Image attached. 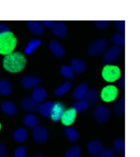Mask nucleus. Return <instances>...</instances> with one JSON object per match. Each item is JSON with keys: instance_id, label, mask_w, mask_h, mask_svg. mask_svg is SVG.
Here are the masks:
<instances>
[{"instance_id": "f03ea898", "label": "nucleus", "mask_w": 140, "mask_h": 157, "mask_svg": "<svg viewBox=\"0 0 140 157\" xmlns=\"http://www.w3.org/2000/svg\"><path fill=\"white\" fill-rule=\"evenodd\" d=\"M16 44H17V40L13 33L8 31L0 35V54L9 55L13 53Z\"/></svg>"}, {"instance_id": "4be33fe9", "label": "nucleus", "mask_w": 140, "mask_h": 157, "mask_svg": "<svg viewBox=\"0 0 140 157\" xmlns=\"http://www.w3.org/2000/svg\"><path fill=\"white\" fill-rule=\"evenodd\" d=\"M27 137H28V132L25 128H18L14 131L13 133V138L16 142L18 143H23V142L26 141Z\"/></svg>"}, {"instance_id": "c9c22d12", "label": "nucleus", "mask_w": 140, "mask_h": 157, "mask_svg": "<svg viewBox=\"0 0 140 157\" xmlns=\"http://www.w3.org/2000/svg\"><path fill=\"white\" fill-rule=\"evenodd\" d=\"M95 25L99 28H106L110 25V21H95Z\"/></svg>"}, {"instance_id": "a18cd8bd", "label": "nucleus", "mask_w": 140, "mask_h": 157, "mask_svg": "<svg viewBox=\"0 0 140 157\" xmlns=\"http://www.w3.org/2000/svg\"><path fill=\"white\" fill-rule=\"evenodd\" d=\"M122 157H124V156H122Z\"/></svg>"}, {"instance_id": "a878e982", "label": "nucleus", "mask_w": 140, "mask_h": 157, "mask_svg": "<svg viewBox=\"0 0 140 157\" xmlns=\"http://www.w3.org/2000/svg\"><path fill=\"white\" fill-rule=\"evenodd\" d=\"M72 86V83L70 81H66L65 83H63L61 86H59V87H57L56 90H55V95L58 97H61L63 96L64 94H66L67 92L70 90V88H71Z\"/></svg>"}, {"instance_id": "bb28decb", "label": "nucleus", "mask_w": 140, "mask_h": 157, "mask_svg": "<svg viewBox=\"0 0 140 157\" xmlns=\"http://www.w3.org/2000/svg\"><path fill=\"white\" fill-rule=\"evenodd\" d=\"M64 132L66 138L70 140L71 142H75L77 141V139L79 138V133L76 130L75 128H72V127H67V128L64 129Z\"/></svg>"}, {"instance_id": "0eeeda50", "label": "nucleus", "mask_w": 140, "mask_h": 157, "mask_svg": "<svg viewBox=\"0 0 140 157\" xmlns=\"http://www.w3.org/2000/svg\"><path fill=\"white\" fill-rule=\"evenodd\" d=\"M33 139H34L35 142L38 143L42 144L47 140L48 138V132H47V129L45 127H41V126H37L33 128Z\"/></svg>"}, {"instance_id": "aec40b11", "label": "nucleus", "mask_w": 140, "mask_h": 157, "mask_svg": "<svg viewBox=\"0 0 140 157\" xmlns=\"http://www.w3.org/2000/svg\"><path fill=\"white\" fill-rule=\"evenodd\" d=\"M1 109L5 113H7L10 116H14L17 113V107L14 105L12 101H5L1 103Z\"/></svg>"}, {"instance_id": "f257e3e1", "label": "nucleus", "mask_w": 140, "mask_h": 157, "mask_svg": "<svg viewBox=\"0 0 140 157\" xmlns=\"http://www.w3.org/2000/svg\"><path fill=\"white\" fill-rule=\"evenodd\" d=\"M27 65V60L25 55L20 52H13L9 55H5L3 59V67L5 70L12 73L20 72Z\"/></svg>"}, {"instance_id": "37998d69", "label": "nucleus", "mask_w": 140, "mask_h": 157, "mask_svg": "<svg viewBox=\"0 0 140 157\" xmlns=\"http://www.w3.org/2000/svg\"><path fill=\"white\" fill-rule=\"evenodd\" d=\"M31 157H44V156L41 154H37V155H33V156H31Z\"/></svg>"}, {"instance_id": "9d476101", "label": "nucleus", "mask_w": 140, "mask_h": 157, "mask_svg": "<svg viewBox=\"0 0 140 157\" xmlns=\"http://www.w3.org/2000/svg\"><path fill=\"white\" fill-rule=\"evenodd\" d=\"M65 112V108L64 105L61 102H56L54 105V108L52 110V114H50V118H52L54 122H57V121L61 120L63 113Z\"/></svg>"}, {"instance_id": "7ed1b4c3", "label": "nucleus", "mask_w": 140, "mask_h": 157, "mask_svg": "<svg viewBox=\"0 0 140 157\" xmlns=\"http://www.w3.org/2000/svg\"><path fill=\"white\" fill-rule=\"evenodd\" d=\"M102 75L106 82H116L121 78V70L117 66L106 65L103 68Z\"/></svg>"}, {"instance_id": "58836bf2", "label": "nucleus", "mask_w": 140, "mask_h": 157, "mask_svg": "<svg viewBox=\"0 0 140 157\" xmlns=\"http://www.w3.org/2000/svg\"><path fill=\"white\" fill-rule=\"evenodd\" d=\"M0 157H8L7 148H5V144H2L0 142Z\"/></svg>"}, {"instance_id": "6e6552de", "label": "nucleus", "mask_w": 140, "mask_h": 157, "mask_svg": "<svg viewBox=\"0 0 140 157\" xmlns=\"http://www.w3.org/2000/svg\"><path fill=\"white\" fill-rule=\"evenodd\" d=\"M120 54H121V48H119V46H113V48H109V50L105 53L103 60L107 63H113V61H116L117 59L119 58Z\"/></svg>"}, {"instance_id": "9b49d317", "label": "nucleus", "mask_w": 140, "mask_h": 157, "mask_svg": "<svg viewBox=\"0 0 140 157\" xmlns=\"http://www.w3.org/2000/svg\"><path fill=\"white\" fill-rule=\"evenodd\" d=\"M104 150V146L102 144L101 141L99 140H92V141L89 142L88 144V151L91 155L93 156H99Z\"/></svg>"}, {"instance_id": "c756f323", "label": "nucleus", "mask_w": 140, "mask_h": 157, "mask_svg": "<svg viewBox=\"0 0 140 157\" xmlns=\"http://www.w3.org/2000/svg\"><path fill=\"white\" fill-rule=\"evenodd\" d=\"M73 109L76 111V113H79V112L87 111L89 109V103L86 100H78L75 105H73Z\"/></svg>"}, {"instance_id": "20e7f679", "label": "nucleus", "mask_w": 140, "mask_h": 157, "mask_svg": "<svg viewBox=\"0 0 140 157\" xmlns=\"http://www.w3.org/2000/svg\"><path fill=\"white\" fill-rule=\"evenodd\" d=\"M110 110L105 105H99L95 108L94 110V120L99 124H105L106 122H108V120L110 118Z\"/></svg>"}, {"instance_id": "39448f33", "label": "nucleus", "mask_w": 140, "mask_h": 157, "mask_svg": "<svg viewBox=\"0 0 140 157\" xmlns=\"http://www.w3.org/2000/svg\"><path fill=\"white\" fill-rule=\"evenodd\" d=\"M106 48H107V40L101 38V39L95 40V41L89 46L88 53L91 56H99V55H101L102 53L106 50Z\"/></svg>"}, {"instance_id": "a19ab883", "label": "nucleus", "mask_w": 140, "mask_h": 157, "mask_svg": "<svg viewBox=\"0 0 140 157\" xmlns=\"http://www.w3.org/2000/svg\"><path fill=\"white\" fill-rule=\"evenodd\" d=\"M10 31V28L9 26H7L5 24H0V35H2L5 33H8Z\"/></svg>"}, {"instance_id": "423d86ee", "label": "nucleus", "mask_w": 140, "mask_h": 157, "mask_svg": "<svg viewBox=\"0 0 140 157\" xmlns=\"http://www.w3.org/2000/svg\"><path fill=\"white\" fill-rule=\"evenodd\" d=\"M118 87L114 85H108L105 86L102 90V100H104L105 102H110V101L116 100V98L118 97Z\"/></svg>"}, {"instance_id": "dca6fc26", "label": "nucleus", "mask_w": 140, "mask_h": 157, "mask_svg": "<svg viewBox=\"0 0 140 157\" xmlns=\"http://www.w3.org/2000/svg\"><path fill=\"white\" fill-rule=\"evenodd\" d=\"M20 105H22V108L25 111H28V112L34 111V110H37L38 107H39V102L33 100L31 97H25L22 100V102H20Z\"/></svg>"}, {"instance_id": "c85d7f7f", "label": "nucleus", "mask_w": 140, "mask_h": 157, "mask_svg": "<svg viewBox=\"0 0 140 157\" xmlns=\"http://www.w3.org/2000/svg\"><path fill=\"white\" fill-rule=\"evenodd\" d=\"M113 147L118 153H120V154H122V155L124 154V152H125L124 138H119V139H117L116 141L113 142Z\"/></svg>"}, {"instance_id": "72a5a7b5", "label": "nucleus", "mask_w": 140, "mask_h": 157, "mask_svg": "<svg viewBox=\"0 0 140 157\" xmlns=\"http://www.w3.org/2000/svg\"><path fill=\"white\" fill-rule=\"evenodd\" d=\"M65 157H80V147L78 145L73 146L65 153Z\"/></svg>"}, {"instance_id": "f8f14e48", "label": "nucleus", "mask_w": 140, "mask_h": 157, "mask_svg": "<svg viewBox=\"0 0 140 157\" xmlns=\"http://www.w3.org/2000/svg\"><path fill=\"white\" fill-rule=\"evenodd\" d=\"M41 84V78L35 75H29L25 76L22 80V85L26 88H32Z\"/></svg>"}, {"instance_id": "a211bd4d", "label": "nucleus", "mask_w": 140, "mask_h": 157, "mask_svg": "<svg viewBox=\"0 0 140 157\" xmlns=\"http://www.w3.org/2000/svg\"><path fill=\"white\" fill-rule=\"evenodd\" d=\"M55 102L52 101H46V102L42 103V105H39L38 107V111H39L40 114L46 116V117H50V114H52V110L54 108Z\"/></svg>"}, {"instance_id": "c03bdc74", "label": "nucleus", "mask_w": 140, "mask_h": 157, "mask_svg": "<svg viewBox=\"0 0 140 157\" xmlns=\"http://www.w3.org/2000/svg\"><path fill=\"white\" fill-rule=\"evenodd\" d=\"M0 130H1V124H0Z\"/></svg>"}, {"instance_id": "1a4fd4ad", "label": "nucleus", "mask_w": 140, "mask_h": 157, "mask_svg": "<svg viewBox=\"0 0 140 157\" xmlns=\"http://www.w3.org/2000/svg\"><path fill=\"white\" fill-rule=\"evenodd\" d=\"M48 48H49L50 52L57 57V58H62L65 55V50L60 43H59L57 40H52L48 44Z\"/></svg>"}, {"instance_id": "4c0bfd02", "label": "nucleus", "mask_w": 140, "mask_h": 157, "mask_svg": "<svg viewBox=\"0 0 140 157\" xmlns=\"http://www.w3.org/2000/svg\"><path fill=\"white\" fill-rule=\"evenodd\" d=\"M114 24H116V26L118 27L122 33H124V30H125V22L124 21H114Z\"/></svg>"}, {"instance_id": "7c9ffc66", "label": "nucleus", "mask_w": 140, "mask_h": 157, "mask_svg": "<svg viewBox=\"0 0 140 157\" xmlns=\"http://www.w3.org/2000/svg\"><path fill=\"white\" fill-rule=\"evenodd\" d=\"M125 42V37L123 33H114L113 36H112V43L114 44L116 46H122L123 44H124Z\"/></svg>"}, {"instance_id": "79ce46f5", "label": "nucleus", "mask_w": 140, "mask_h": 157, "mask_svg": "<svg viewBox=\"0 0 140 157\" xmlns=\"http://www.w3.org/2000/svg\"><path fill=\"white\" fill-rule=\"evenodd\" d=\"M119 80H120V85L122 86V87H124V78H123V76H121Z\"/></svg>"}, {"instance_id": "412c9836", "label": "nucleus", "mask_w": 140, "mask_h": 157, "mask_svg": "<svg viewBox=\"0 0 140 157\" xmlns=\"http://www.w3.org/2000/svg\"><path fill=\"white\" fill-rule=\"evenodd\" d=\"M12 93V84L9 80H1L0 81V94L3 96H9Z\"/></svg>"}, {"instance_id": "ea45409f", "label": "nucleus", "mask_w": 140, "mask_h": 157, "mask_svg": "<svg viewBox=\"0 0 140 157\" xmlns=\"http://www.w3.org/2000/svg\"><path fill=\"white\" fill-rule=\"evenodd\" d=\"M55 24H56L55 21H43V22H42V25H43V26H46V27H48V28H52V27L55 26Z\"/></svg>"}, {"instance_id": "ddd939ff", "label": "nucleus", "mask_w": 140, "mask_h": 157, "mask_svg": "<svg viewBox=\"0 0 140 157\" xmlns=\"http://www.w3.org/2000/svg\"><path fill=\"white\" fill-rule=\"evenodd\" d=\"M76 115H77V113H76V111L73 108H71V109H69V110H65L62 117H61V122H62V124L65 125V126H70V125H72L74 123V121H75V118H76Z\"/></svg>"}, {"instance_id": "cd10ccee", "label": "nucleus", "mask_w": 140, "mask_h": 157, "mask_svg": "<svg viewBox=\"0 0 140 157\" xmlns=\"http://www.w3.org/2000/svg\"><path fill=\"white\" fill-rule=\"evenodd\" d=\"M40 45H41V41H40V40H38V39L31 40L28 43V45L26 46V48H25V53H26V54H33L34 51L37 50V48Z\"/></svg>"}, {"instance_id": "2eb2a0df", "label": "nucleus", "mask_w": 140, "mask_h": 157, "mask_svg": "<svg viewBox=\"0 0 140 157\" xmlns=\"http://www.w3.org/2000/svg\"><path fill=\"white\" fill-rule=\"evenodd\" d=\"M88 84L87 83H80L77 87L75 88V90L73 92V98L75 100H82L86 96L87 92H88Z\"/></svg>"}, {"instance_id": "5701e85b", "label": "nucleus", "mask_w": 140, "mask_h": 157, "mask_svg": "<svg viewBox=\"0 0 140 157\" xmlns=\"http://www.w3.org/2000/svg\"><path fill=\"white\" fill-rule=\"evenodd\" d=\"M47 96V93L44 88L42 87H37L33 90V94H32V99L35 100L37 102H42L44 99Z\"/></svg>"}, {"instance_id": "6ab92c4d", "label": "nucleus", "mask_w": 140, "mask_h": 157, "mask_svg": "<svg viewBox=\"0 0 140 157\" xmlns=\"http://www.w3.org/2000/svg\"><path fill=\"white\" fill-rule=\"evenodd\" d=\"M27 27H28L29 30L34 33V35L41 36L42 33H44V26L42 25V23L37 22V21H29V22L27 23Z\"/></svg>"}, {"instance_id": "e433bc0d", "label": "nucleus", "mask_w": 140, "mask_h": 157, "mask_svg": "<svg viewBox=\"0 0 140 157\" xmlns=\"http://www.w3.org/2000/svg\"><path fill=\"white\" fill-rule=\"evenodd\" d=\"M99 157H114V153L112 150H103V152L99 154Z\"/></svg>"}, {"instance_id": "b1692460", "label": "nucleus", "mask_w": 140, "mask_h": 157, "mask_svg": "<svg viewBox=\"0 0 140 157\" xmlns=\"http://www.w3.org/2000/svg\"><path fill=\"white\" fill-rule=\"evenodd\" d=\"M84 99L88 103L94 105V103H96V101L99 100V92H97L96 90H94V88H93V90H88Z\"/></svg>"}, {"instance_id": "4468645a", "label": "nucleus", "mask_w": 140, "mask_h": 157, "mask_svg": "<svg viewBox=\"0 0 140 157\" xmlns=\"http://www.w3.org/2000/svg\"><path fill=\"white\" fill-rule=\"evenodd\" d=\"M86 68H87V63L84 60H81V59L73 58L71 60V69L73 70L74 73H78V74L82 73V72H84Z\"/></svg>"}, {"instance_id": "2f4dec72", "label": "nucleus", "mask_w": 140, "mask_h": 157, "mask_svg": "<svg viewBox=\"0 0 140 157\" xmlns=\"http://www.w3.org/2000/svg\"><path fill=\"white\" fill-rule=\"evenodd\" d=\"M61 74H62L64 78H70V80H73L75 78V73L73 72V70L71 69V67L69 66H62L61 67Z\"/></svg>"}, {"instance_id": "393cba45", "label": "nucleus", "mask_w": 140, "mask_h": 157, "mask_svg": "<svg viewBox=\"0 0 140 157\" xmlns=\"http://www.w3.org/2000/svg\"><path fill=\"white\" fill-rule=\"evenodd\" d=\"M24 123L27 127L33 129L34 127H37L38 125L40 124V121H39V118L35 115H33V114H28V115L24 118Z\"/></svg>"}, {"instance_id": "f3484780", "label": "nucleus", "mask_w": 140, "mask_h": 157, "mask_svg": "<svg viewBox=\"0 0 140 157\" xmlns=\"http://www.w3.org/2000/svg\"><path fill=\"white\" fill-rule=\"evenodd\" d=\"M52 33L58 38H64L67 33V27L65 26L64 23L56 22L55 26L52 27Z\"/></svg>"}, {"instance_id": "473e14b6", "label": "nucleus", "mask_w": 140, "mask_h": 157, "mask_svg": "<svg viewBox=\"0 0 140 157\" xmlns=\"http://www.w3.org/2000/svg\"><path fill=\"white\" fill-rule=\"evenodd\" d=\"M124 111H125V103L124 100L122 99V100L116 102V105H114V112H116L117 115L122 116L124 115Z\"/></svg>"}, {"instance_id": "f704fd0d", "label": "nucleus", "mask_w": 140, "mask_h": 157, "mask_svg": "<svg viewBox=\"0 0 140 157\" xmlns=\"http://www.w3.org/2000/svg\"><path fill=\"white\" fill-rule=\"evenodd\" d=\"M14 157H26V147L22 145L16 148L15 153H14Z\"/></svg>"}]
</instances>
